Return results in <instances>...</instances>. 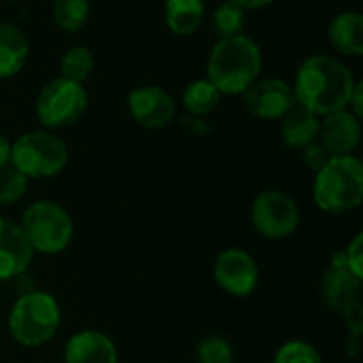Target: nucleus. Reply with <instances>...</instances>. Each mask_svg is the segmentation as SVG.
Instances as JSON below:
<instances>
[{"label":"nucleus","instance_id":"f257e3e1","mask_svg":"<svg viewBox=\"0 0 363 363\" xmlns=\"http://www.w3.org/2000/svg\"><path fill=\"white\" fill-rule=\"evenodd\" d=\"M355 79L353 72L332 55H313L304 60L296 74V104L311 113L332 115L349 106Z\"/></svg>","mask_w":363,"mask_h":363},{"label":"nucleus","instance_id":"f03ea898","mask_svg":"<svg viewBox=\"0 0 363 363\" xmlns=\"http://www.w3.org/2000/svg\"><path fill=\"white\" fill-rule=\"evenodd\" d=\"M259 72L262 51L257 43L245 34L221 38L208 55L206 79L221 91V96L242 94L251 83L257 81Z\"/></svg>","mask_w":363,"mask_h":363},{"label":"nucleus","instance_id":"7ed1b4c3","mask_svg":"<svg viewBox=\"0 0 363 363\" xmlns=\"http://www.w3.org/2000/svg\"><path fill=\"white\" fill-rule=\"evenodd\" d=\"M315 204L330 215L355 211L363 202V164L355 155H336L317 170L313 185Z\"/></svg>","mask_w":363,"mask_h":363},{"label":"nucleus","instance_id":"20e7f679","mask_svg":"<svg viewBox=\"0 0 363 363\" xmlns=\"http://www.w3.org/2000/svg\"><path fill=\"white\" fill-rule=\"evenodd\" d=\"M62 323L57 300L47 291L21 294L9 313V332L21 347L36 349L47 345Z\"/></svg>","mask_w":363,"mask_h":363},{"label":"nucleus","instance_id":"39448f33","mask_svg":"<svg viewBox=\"0 0 363 363\" xmlns=\"http://www.w3.org/2000/svg\"><path fill=\"white\" fill-rule=\"evenodd\" d=\"M19 228L32 251L43 255H57L66 251L74 236L72 217L64 206L51 200L30 204L21 215Z\"/></svg>","mask_w":363,"mask_h":363},{"label":"nucleus","instance_id":"423d86ee","mask_svg":"<svg viewBox=\"0 0 363 363\" xmlns=\"http://www.w3.org/2000/svg\"><path fill=\"white\" fill-rule=\"evenodd\" d=\"M68 164V149L62 138L47 130H36L11 143V166L30 179H49Z\"/></svg>","mask_w":363,"mask_h":363},{"label":"nucleus","instance_id":"0eeeda50","mask_svg":"<svg viewBox=\"0 0 363 363\" xmlns=\"http://www.w3.org/2000/svg\"><path fill=\"white\" fill-rule=\"evenodd\" d=\"M87 108V91L81 83L64 77L49 81L36 100V117L47 128H68L81 119Z\"/></svg>","mask_w":363,"mask_h":363},{"label":"nucleus","instance_id":"6e6552de","mask_svg":"<svg viewBox=\"0 0 363 363\" xmlns=\"http://www.w3.org/2000/svg\"><path fill=\"white\" fill-rule=\"evenodd\" d=\"M251 223L264 238H289L300 228V206L287 191L266 189L251 204Z\"/></svg>","mask_w":363,"mask_h":363},{"label":"nucleus","instance_id":"1a4fd4ad","mask_svg":"<svg viewBox=\"0 0 363 363\" xmlns=\"http://www.w3.org/2000/svg\"><path fill=\"white\" fill-rule=\"evenodd\" d=\"M213 277L228 296L249 298L257 289L259 268L251 253L242 249H225L215 259Z\"/></svg>","mask_w":363,"mask_h":363},{"label":"nucleus","instance_id":"9d476101","mask_svg":"<svg viewBox=\"0 0 363 363\" xmlns=\"http://www.w3.org/2000/svg\"><path fill=\"white\" fill-rule=\"evenodd\" d=\"M245 106L259 119L274 121L296 104L294 87L281 79H262L251 83L245 91Z\"/></svg>","mask_w":363,"mask_h":363},{"label":"nucleus","instance_id":"9b49d317","mask_svg":"<svg viewBox=\"0 0 363 363\" xmlns=\"http://www.w3.org/2000/svg\"><path fill=\"white\" fill-rule=\"evenodd\" d=\"M128 108L134 117L136 123H140L143 128H166L177 113L174 100L172 96L155 85H145V87H136L130 96H128Z\"/></svg>","mask_w":363,"mask_h":363},{"label":"nucleus","instance_id":"f8f14e48","mask_svg":"<svg viewBox=\"0 0 363 363\" xmlns=\"http://www.w3.org/2000/svg\"><path fill=\"white\" fill-rule=\"evenodd\" d=\"M317 138L332 157L353 155L362 140V121L349 108L336 111L332 115H325L323 121H319Z\"/></svg>","mask_w":363,"mask_h":363},{"label":"nucleus","instance_id":"ddd939ff","mask_svg":"<svg viewBox=\"0 0 363 363\" xmlns=\"http://www.w3.org/2000/svg\"><path fill=\"white\" fill-rule=\"evenodd\" d=\"M359 291H362V281L355 279L347 270L342 253H336L330 264V270L323 274V281H321L323 304L332 313L342 315L351 304H355L359 300Z\"/></svg>","mask_w":363,"mask_h":363},{"label":"nucleus","instance_id":"4468645a","mask_svg":"<svg viewBox=\"0 0 363 363\" xmlns=\"http://www.w3.org/2000/svg\"><path fill=\"white\" fill-rule=\"evenodd\" d=\"M34 251L19 223L0 217V281L21 277L32 264Z\"/></svg>","mask_w":363,"mask_h":363},{"label":"nucleus","instance_id":"2eb2a0df","mask_svg":"<svg viewBox=\"0 0 363 363\" xmlns=\"http://www.w3.org/2000/svg\"><path fill=\"white\" fill-rule=\"evenodd\" d=\"M64 363H119L115 342L98 330H81L68 338Z\"/></svg>","mask_w":363,"mask_h":363},{"label":"nucleus","instance_id":"dca6fc26","mask_svg":"<svg viewBox=\"0 0 363 363\" xmlns=\"http://www.w3.org/2000/svg\"><path fill=\"white\" fill-rule=\"evenodd\" d=\"M281 134L287 147L304 149L319 136V119L308 108L294 104L281 119Z\"/></svg>","mask_w":363,"mask_h":363},{"label":"nucleus","instance_id":"f3484780","mask_svg":"<svg viewBox=\"0 0 363 363\" xmlns=\"http://www.w3.org/2000/svg\"><path fill=\"white\" fill-rule=\"evenodd\" d=\"M28 51L30 45L26 34L17 26L2 21L0 23V79H9L17 74L28 60Z\"/></svg>","mask_w":363,"mask_h":363},{"label":"nucleus","instance_id":"a211bd4d","mask_svg":"<svg viewBox=\"0 0 363 363\" xmlns=\"http://www.w3.org/2000/svg\"><path fill=\"white\" fill-rule=\"evenodd\" d=\"M330 40L345 55L363 53V17L355 11L340 13L330 23Z\"/></svg>","mask_w":363,"mask_h":363},{"label":"nucleus","instance_id":"6ab92c4d","mask_svg":"<svg viewBox=\"0 0 363 363\" xmlns=\"http://www.w3.org/2000/svg\"><path fill=\"white\" fill-rule=\"evenodd\" d=\"M166 23L179 36L194 34L204 19L202 0H166Z\"/></svg>","mask_w":363,"mask_h":363},{"label":"nucleus","instance_id":"aec40b11","mask_svg":"<svg viewBox=\"0 0 363 363\" xmlns=\"http://www.w3.org/2000/svg\"><path fill=\"white\" fill-rule=\"evenodd\" d=\"M221 102V91L208 81V79H198L191 81L185 87L183 94V104L194 117H204L211 115Z\"/></svg>","mask_w":363,"mask_h":363},{"label":"nucleus","instance_id":"412c9836","mask_svg":"<svg viewBox=\"0 0 363 363\" xmlns=\"http://www.w3.org/2000/svg\"><path fill=\"white\" fill-rule=\"evenodd\" d=\"M89 17L87 0H53V19L66 32H77Z\"/></svg>","mask_w":363,"mask_h":363},{"label":"nucleus","instance_id":"4be33fe9","mask_svg":"<svg viewBox=\"0 0 363 363\" xmlns=\"http://www.w3.org/2000/svg\"><path fill=\"white\" fill-rule=\"evenodd\" d=\"M94 70V55L87 47H70L62 55V77L74 83H83Z\"/></svg>","mask_w":363,"mask_h":363},{"label":"nucleus","instance_id":"5701e85b","mask_svg":"<svg viewBox=\"0 0 363 363\" xmlns=\"http://www.w3.org/2000/svg\"><path fill=\"white\" fill-rule=\"evenodd\" d=\"M213 28L221 38H230V36H238L242 34L245 28V11L240 6H236L234 2H223L215 15H213Z\"/></svg>","mask_w":363,"mask_h":363},{"label":"nucleus","instance_id":"b1692460","mask_svg":"<svg viewBox=\"0 0 363 363\" xmlns=\"http://www.w3.org/2000/svg\"><path fill=\"white\" fill-rule=\"evenodd\" d=\"M198 363H234V349L221 336H204L196 347Z\"/></svg>","mask_w":363,"mask_h":363},{"label":"nucleus","instance_id":"393cba45","mask_svg":"<svg viewBox=\"0 0 363 363\" xmlns=\"http://www.w3.org/2000/svg\"><path fill=\"white\" fill-rule=\"evenodd\" d=\"M28 191V179L11 164L0 170V206H11Z\"/></svg>","mask_w":363,"mask_h":363},{"label":"nucleus","instance_id":"a878e982","mask_svg":"<svg viewBox=\"0 0 363 363\" xmlns=\"http://www.w3.org/2000/svg\"><path fill=\"white\" fill-rule=\"evenodd\" d=\"M272 363H323L321 353L306 340H289L279 347Z\"/></svg>","mask_w":363,"mask_h":363},{"label":"nucleus","instance_id":"bb28decb","mask_svg":"<svg viewBox=\"0 0 363 363\" xmlns=\"http://www.w3.org/2000/svg\"><path fill=\"white\" fill-rule=\"evenodd\" d=\"M342 253V259H345V266L347 270L355 277L363 281V234H357Z\"/></svg>","mask_w":363,"mask_h":363},{"label":"nucleus","instance_id":"cd10ccee","mask_svg":"<svg viewBox=\"0 0 363 363\" xmlns=\"http://www.w3.org/2000/svg\"><path fill=\"white\" fill-rule=\"evenodd\" d=\"M302 151H304V164H306L311 170H315V172L321 170V168L328 164V160L332 157V155L325 151V147H323L321 143H317V140L311 143L308 147H304Z\"/></svg>","mask_w":363,"mask_h":363},{"label":"nucleus","instance_id":"c85d7f7f","mask_svg":"<svg viewBox=\"0 0 363 363\" xmlns=\"http://www.w3.org/2000/svg\"><path fill=\"white\" fill-rule=\"evenodd\" d=\"M342 319L349 328V334L353 336H362L363 330V306L362 300H357L355 304H351L345 313H342Z\"/></svg>","mask_w":363,"mask_h":363},{"label":"nucleus","instance_id":"c756f323","mask_svg":"<svg viewBox=\"0 0 363 363\" xmlns=\"http://www.w3.org/2000/svg\"><path fill=\"white\" fill-rule=\"evenodd\" d=\"M363 85L362 83H355V87H353V94H351V98H349V111L355 115V117H359L362 119V113H363Z\"/></svg>","mask_w":363,"mask_h":363},{"label":"nucleus","instance_id":"7c9ffc66","mask_svg":"<svg viewBox=\"0 0 363 363\" xmlns=\"http://www.w3.org/2000/svg\"><path fill=\"white\" fill-rule=\"evenodd\" d=\"M11 164V143L0 134V170Z\"/></svg>","mask_w":363,"mask_h":363},{"label":"nucleus","instance_id":"2f4dec72","mask_svg":"<svg viewBox=\"0 0 363 363\" xmlns=\"http://www.w3.org/2000/svg\"><path fill=\"white\" fill-rule=\"evenodd\" d=\"M230 2H234L242 11H249V9H262V6H266V4H270L274 0H230Z\"/></svg>","mask_w":363,"mask_h":363}]
</instances>
